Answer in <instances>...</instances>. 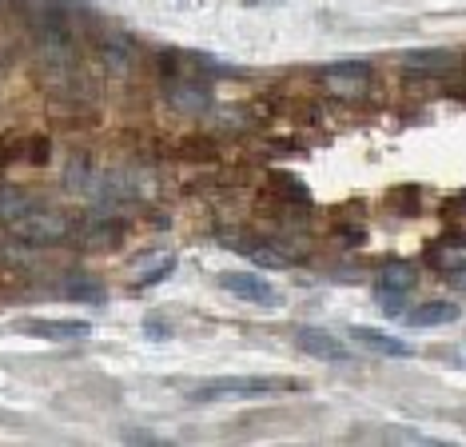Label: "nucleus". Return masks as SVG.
<instances>
[{
  "instance_id": "f257e3e1",
  "label": "nucleus",
  "mask_w": 466,
  "mask_h": 447,
  "mask_svg": "<svg viewBox=\"0 0 466 447\" xmlns=\"http://www.w3.org/2000/svg\"><path fill=\"white\" fill-rule=\"evenodd\" d=\"M303 383L295 380H211L204 388L192 391L196 403H219V400H256L275 396V391H299Z\"/></svg>"
},
{
  "instance_id": "f03ea898",
  "label": "nucleus",
  "mask_w": 466,
  "mask_h": 447,
  "mask_svg": "<svg viewBox=\"0 0 466 447\" xmlns=\"http://www.w3.org/2000/svg\"><path fill=\"white\" fill-rule=\"evenodd\" d=\"M13 232L25 244H56L68 236V220L60 212H48V208L36 204L33 212H25L20 220H13Z\"/></svg>"
},
{
  "instance_id": "7ed1b4c3",
  "label": "nucleus",
  "mask_w": 466,
  "mask_h": 447,
  "mask_svg": "<svg viewBox=\"0 0 466 447\" xmlns=\"http://www.w3.org/2000/svg\"><path fill=\"white\" fill-rule=\"evenodd\" d=\"M319 80H323V88L331 92V97L359 100L370 88V68L359 65V60H339V65H327L319 72Z\"/></svg>"
},
{
  "instance_id": "20e7f679",
  "label": "nucleus",
  "mask_w": 466,
  "mask_h": 447,
  "mask_svg": "<svg viewBox=\"0 0 466 447\" xmlns=\"http://www.w3.org/2000/svg\"><path fill=\"white\" fill-rule=\"evenodd\" d=\"M219 288L231 292L236 300H248V304H259V308L279 304V292H275L263 276H251V272H224L219 276Z\"/></svg>"
},
{
  "instance_id": "39448f33",
  "label": "nucleus",
  "mask_w": 466,
  "mask_h": 447,
  "mask_svg": "<svg viewBox=\"0 0 466 447\" xmlns=\"http://www.w3.org/2000/svg\"><path fill=\"white\" fill-rule=\"evenodd\" d=\"M427 259H431V268H439V276H447V279L459 284L462 268H466V244H462V236L459 232H447L439 244H431Z\"/></svg>"
},
{
  "instance_id": "423d86ee",
  "label": "nucleus",
  "mask_w": 466,
  "mask_h": 447,
  "mask_svg": "<svg viewBox=\"0 0 466 447\" xmlns=\"http://www.w3.org/2000/svg\"><path fill=\"white\" fill-rule=\"evenodd\" d=\"M291 340L299 351H307V356H315V360H327V363H339L351 356V351L343 348V340H335L331 331H323V328H295Z\"/></svg>"
},
{
  "instance_id": "0eeeda50",
  "label": "nucleus",
  "mask_w": 466,
  "mask_h": 447,
  "mask_svg": "<svg viewBox=\"0 0 466 447\" xmlns=\"http://www.w3.org/2000/svg\"><path fill=\"white\" fill-rule=\"evenodd\" d=\"M36 36H40V48H45V56L52 60V65L65 68L68 60H72V36H68V25H65V20L48 16L45 25H40Z\"/></svg>"
},
{
  "instance_id": "6e6552de",
  "label": "nucleus",
  "mask_w": 466,
  "mask_h": 447,
  "mask_svg": "<svg viewBox=\"0 0 466 447\" xmlns=\"http://www.w3.org/2000/svg\"><path fill=\"white\" fill-rule=\"evenodd\" d=\"M25 331L40 340H88L92 324L88 320H33V324H25Z\"/></svg>"
},
{
  "instance_id": "1a4fd4ad",
  "label": "nucleus",
  "mask_w": 466,
  "mask_h": 447,
  "mask_svg": "<svg viewBox=\"0 0 466 447\" xmlns=\"http://www.w3.org/2000/svg\"><path fill=\"white\" fill-rule=\"evenodd\" d=\"M100 60L108 65V72H132V65H136V45L124 33H112V36H104L100 40Z\"/></svg>"
},
{
  "instance_id": "9d476101",
  "label": "nucleus",
  "mask_w": 466,
  "mask_h": 447,
  "mask_svg": "<svg viewBox=\"0 0 466 447\" xmlns=\"http://www.w3.org/2000/svg\"><path fill=\"white\" fill-rule=\"evenodd\" d=\"M351 340H359L363 348L379 351V356H390V360L410 356V344H402L399 336H387V331H379V328H351Z\"/></svg>"
},
{
  "instance_id": "9b49d317",
  "label": "nucleus",
  "mask_w": 466,
  "mask_h": 447,
  "mask_svg": "<svg viewBox=\"0 0 466 447\" xmlns=\"http://www.w3.org/2000/svg\"><path fill=\"white\" fill-rule=\"evenodd\" d=\"M454 52H447V48H427V52H407L402 56V68L407 72H447V68H454Z\"/></svg>"
},
{
  "instance_id": "f8f14e48",
  "label": "nucleus",
  "mask_w": 466,
  "mask_h": 447,
  "mask_svg": "<svg viewBox=\"0 0 466 447\" xmlns=\"http://www.w3.org/2000/svg\"><path fill=\"white\" fill-rule=\"evenodd\" d=\"M451 320H459V308L447 304V300H431V304L407 311L410 328H439V324H451Z\"/></svg>"
},
{
  "instance_id": "ddd939ff",
  "label": "nucleus",
  "mask_w": 466,
  "mask_h": 447,
  "mask_svg": "<svg viewBox=\"0 0 466 447\" xmlns=\"http://www.w3.org/2000/svg\"><path fill=\"white\" fill-rule=\"evenodd\" d=\"M379 292H410L415 288V268L407 264V259H387L383 268H379Z\"/></svg>"
},
{
  "instance_id": "4468645a",
  "label": "nucleus",
  "mask_w": 466,
  "mask_h": 447,
  "mask_svg": "<svg viewBox=\"0 0 466 447\" xmlns=\"http://www.w3.org/2000/svg\"><path fill=\"white\" fill-rule=\"evenodd\" d=\"M36 208V200L28 192H20V188H0V220L5 224H13V220H20L25 212H33Z\"/></svg>"
},
{
  "instance_id": "2eb2a0df",
  "label": "nucleus",
  "mask_w": 466,
  "mask_h": 447,
  "mask_svg": "<svg viewBox=\"0 0 466 447\" xmlns=\"http://www.w3.org/2000/svg\"><path fill=\"white\" fill-rule=\"evenodd\" d=\"M172 104L176 108H184V112H204L211 104V97H208L204 85H176L172 88Z\"/></svg>"
},
{
  "instance_id": "dca6fc26",
  "label": "nucleus",
  "mask_w": 466,
  "mask_h": 447,
  "mask_svg": "<svg viewBox=\"0 0 466 447\" xmlns=\"http://www.w3.org/2000/svg\"><path fill=\"white\" fill-rule=\"evenodd\" d=\"M65 300H72V304H104L108 292L100 284H92V279H76V284L65 288Z\"/></svg>"
},
{
  "instance_id": "f3484780",
  "label": "nucleus",
  "mask_w": 466,
  "mask_h": 447,
  "mask_svg": "<svg viewBox=\"0 0 466 447\" xmlns=\"http://www.w3.org/2000/svg\"><path fill=\"white\" fill-rule=\"evenodd\" d=\"M88 176H92V160H88V156H72V164L65 172V188L68 192H88Z\"/></svg>"
},
{
  "instance_id": "a211bd4d",
  "label": "nucleus",
  "mask_w": 466,
  "mask_h": 447,
  "mask_svg": "<svg viewBox=\"0 0 466 447\" xmlns=\"http://www.w3.org/2000/svg\"><path fill=\"white\" fill-rule=\"evenodd\" d=\"M179 156H187V160H216L219 148H216V140L187 137V140H179Z\"/></svg>"
},
{
  "instance_id": "6ab92c4d",
  "label": "nucleus",
  "mask_w": 466,
  "mask_h": 447,
  "mask_svg": "<svg viewBox=\"0 0 466 447\" xmlns=\"http://www.w3.org/2000/svg\"><path fill=\"white\" fill-rule=\"evenodd\" d=\"M251 259H256L259 268H291V256L283 252V248H271V244H256L251 248Z\"/></svg>"
},
{
  "instance_id": "aec40b11",
  "label": "nucleus",
  "mask_w": 466,
  "mask_h": 447,
  "mask_svg": "<svg viewBox=\"0 0 466 447\" xmlns=\"http://www.w3.org/2000/svg\"><path fill=\"white\" fill-rule=\"evenodd\" d=\"M271 184H275V188H288V192H283L288 200H295V204H311V192H307L303 184L295 180V176H288V172H275V176H271Z\"/></svg>"
},
{
  "instance_id": "412c9836",
  "label": "nucleus",
  "mask_w": 466,
  "mask_h": 447,
  "mask_svg": "<svg viewBox=\"0 0 466 447\" xmlns=\"http://www.w3.org/2000/svg\"><path fill=\"white\" fill-rule=\"evenodd\" d=\"M390 208H395V212H419V188H395Z\"/></svg>"
},
{
  "instance_id": "4be33fe9",
  "label": "nucleus",
  "mask_w": 466,
  "mask_h": 447,
  "mask_svg": "<svg viewBox=\"0 0 466 447\" xmlns=\"http://www.w3.org/2000/svg\"><path fill=\"white\" fill-rule=\"evenodd\" d=\"M28 160H33V164H48V160H52V144H48L45 137L28 140Z\"/></svg>"
},
{
  "instance_id": "5701e85b",
  "label": "nucleus",
  "mask_w": 466,
  "mask_h": 447,
  "mask_svg": "<svg viewBox=\"0 0 466 447\" xmlns=\"http://www.w3.org/2000/svg\"><path fill=\"white\" fill-rule=\"evenodd\" d=\"M167 276H172V259H164V264L156 268V272L140 276V279H136V288H152V284H160V279H167Z\"/></svg>"
},
{
  "instance_id": "b1692460",
  "label": "nucleus",
  "mask_w": 466,
  "mask_h": 447,
  "mask_svg": "<svg viewBox=\"0 0 466 447\" xmlns=\"http://www.w3.org/2000/svg\"><path fill=\"white\" fill-rule=\"evenodd\" d=\"M144 336H147V340H167V336H172V328L152 324V320H147V324H144Z\"/></svg>"
},
{
  "instance_id": "393cba45",
  "label": "nucleus",
  "mask_w": 466,
  "mask_h": 447,
  "mask_svg": "<svg viewBox=\"0 0 466 447\" xmlns=\"http://www.w3.org/2000/svg\"><path fill=\"white\" fill-rule=\"evenodd\" d=\"M124 440H132V443H160L152 432H128V435H124Z\"/></svg>"
},
{
  "instance_id": "a878e982",
  "label": "nucleus",
  "mask_w": 466,
  "mask_h": 447,
  "mask_svg": "<svg viewBox=\"0 0 466 447\" xmlns=\"http://www.w3.org/2000/svg\"><path fill=\"white\" fill-rule=\"evenodd\" d=\"M8 156H13V144L0 140V164H8Z\"/></svg>"
}]
</instances>
